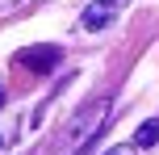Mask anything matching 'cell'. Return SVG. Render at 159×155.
<instances>
[{
	"mask_svg": "<svg viewBox=\"0 0 159 155\" xmlns=\"http://www.w3.org/2000/svg\"><path fill=\"white\" fill-rule=\"evenodd\" d=\"M130 0H92V4L84 8V17H80V25H84L88 34H101L105 25H113V17L126 8Z\"/></svg>",
	"mask_w": 159,
	"mask_h": 155,
	"instance_id": "obj_2",
	"label": "cell"
},
{
	"mask_svg": "<svg viewBox=\"0 0 159 155\" xmlns=\"http://www.w3.org/2000/svg\"><path fill=\"white\" fill-rule=\"evenodd\" d=\"M105 117H109V97L88 101V105L80 109L71 122L63 126V134H59V151H67V155H84L88 143L96 139V130L105 126Z\"/></svg>",
	"mask_w": 159,
	"mask_h": 155,
	"instance_id": "obj_1",
	"label": "cell"
},
{
	"mask_svg": "<svg viewBox=\"0 0 159 155\" xmlns=\"http://www.w3.org/2000/svg\"><path fill=\"white\" fill-rule=\"evenodd\" d=\"M0 105H4V84H0Z\"/></svg>",
	"mask_w": 159,
	"mask_h": 155,
	"instance_id": "obj_7",
	"label": "cell"
},
{
	"mask_svg": "<svg viewBox=\"0 0 159 155\" xmlns=\"http://www.w3.org/2000/svg\"><path fill=\"white\" fill-rule=\"evenodd\" d=\"M0 147H4V139H0Z\"/></svg>",
	"mask_w": 159,
	"mask_h": 155,
	"instance_id": "obj_8",
	"label": "cell"
},
{
	"mask_svg": "<svg viewBox=\"0 0 159 155\" xmlns=\"http://www.w3.org/2000/svg\"><path fill=\"white\" fill-rule=\"evenodd\" d=\"M105 155H138V147H134V143H117V147H109Z\"/></svg>",
	"mask_w": 159,
	"mask_h": 155,
	"instance_id": "obj_5",
	"label": "cell"
},
{
	"mask_svg": "<svg viewBox=\"0 0 159 155\" xmlns=\"http://www.w3.org/2000/svg\"><path fill=\"white\" fill-rule=\"evenodd\" d=\"M0 4H25V0H0Z\"/></svg>",
	"mask_w": 159,
	"mask_h": 155,
	"instance_id": "obj_6",
	"label": "cell"
},
{
	"mask_svg": "<svg viewBox=\"0 0 159 155\" xmlns=\"http://www.w3.org/2000/svg\"><path fill=\"white\" fill-rule=\"evenodd\" d=\"M59 59H63V50H59V46H30V50L17 55V63L30 67V71H38V75H46V71H55V67H59Z\"/></svg>",
	"mask_w": 159,
	"mask_h": 155,
	"instance_id": "obj_3",
	"label": "cell"
},
{
	"mask_svg": "<svg viewBox=\"0 0 159 155\" xmlns=\"http://www.w3.org/2000/svg\"><path fill=\"white\" fill-rule=\"evenodd\" d=\"M155 143H159V117L143 122V126H138V134H134V147H155Z\"/></svg>",
	"mask_w": 159,
	"mask_h": 155,
	"instance_id": "obj_4",
	"label": "cell"
}]
</instances>
